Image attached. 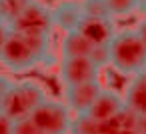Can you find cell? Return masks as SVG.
Returning <instances> with one entry per match:
<instances>
[{
  "instance_id": "12",
  "label": "cell",
  "mask_w": 146,
  "mask_h": 134,
  "mask_svg": "<svg viewBox=\"0 0 146 134\" xmlns=\"http://www.w3.org/2000/svg\"><path fill=\"white\" fill-rule=\"evenodd\" d=\"M92 44L78 32H64L60 36V44H58V52L60 58H90L92 54Z\"/></svg>"
},
{
  "instance_id": "8",
  "label": "cell",
  "mask_w": 146,
  "mask_h": 134,
  "mask_svg": "<svg viewBox=\"0 0 146 134\" xmlns=\"http://www.w3.org/2000/svg\"><path fill=\"white\" fill-rule=\"evenodd\" d=\"M120 28L116 26L114 18H88L84 16L78 32L92 44V46H108Z\"/></svg>"
},
{
  "instance_id": "1",
  "label": "cell",
  "mask_w": 146,
  "mask_h": 134,
  "mask_svg": "<svg viewBox=\"0 0 146 134\" xmlns=\"http://www.w3.org/2000/svg\"><path fill=\"white\" fill-rule=\"evenodd\" d=\"M54 62V48L52 38L28 36L14 32L10 34L0 64L10 72H28L38 66H50Z\"/></svg>"
},
{
  "instance_id": "22",
  "label": "cell",
  "mask_w": 146,
  "mask_h": 134,
  "mask_svg": "<svg viewBox=\"0 0 146 134\" xmlns=\"http://www.w3.org/2000/svg\"><path fill=\"white\" fill-rule=\"evenodd\" d=\"M136 134H146V114L138 116V120H136Z\"/></svg>"
},
{
  "instance_id": "7",
  "label": "cell",
  "mask_w": 146,
  "mask_h": 134,
  "mask_svg": "<svg viewBox=\"0 0 146 134\" xmlns=\"http://www.w3.org/2000/svg\"><path fill=\"white\" fill-rule=\"evenodd\" d=\"M102 82H88V84H80V86H70V88H62V102L68 106V110L78 116V114H88L90 108L94 106L96 98L102 92Z\"/></svg>"
},
{
  "instance_id": "16",
  "label": "cell",
  "mask_w": 146,
  "mask_h": 134,
  "mask_svg": "<svg viewBox=\"0 0 146 134\" xmlns=\"http://www.w3.org/2000/svg\"><path fill=\"white\" fill-rule=\"evenodd\" d=\"M80 6L88 18H112L104 0H80Z\"/></svg>"
},
{
  "instance_id": "11",
  "label": "cell",
  "mask_w": 146,
  "mask_h": 134,
  "mask_svg": "<svg viewBox=\"0 0 146 134\" xmlns=\"http://www.w3.org/2000/svg\"><path fill=\"white\" fill-rule=\"evenodd\" d=\"M126 108H130L132 112H136L138 116L146 114V72L132 76L122 92Z\"/></svg>"
},
{
  "instance_id": "21",
  "label": "cell",
  "mask_w": 146,
  "mask_h": 134,
  "mask_svg": "<svg viewBox=\"0 0 146 134\" xmlns=\"http://www.w3.org/2000/svg\"><path fill=\"white\" fill-rule=\"evenodd\" d=\"M136 32H138L140 40H142L144 46H146V16H142V18L138 20V24H136Z\"/></svg>"
},
{
  "instance_id": "13",
  "label": "cell",
  "mask_w": 146,
  "mask_h": 134,
  "mask_svg": "<svg viewBox=\"0 0 146 134\" xmlns=\"http://www.w3.org/2000/svg\"><path fill=\"white\" fill-rule=\"evenodd\" d=\"M110 16L116 18H128L132 14L140 12V0H104Z\"/></svg>"
},
{
  "instance_id": "9",
  "label": "cell",
  "mask_w": 146,
  "mask_h": 134,
  "mask_svg": "<svg viewBox=\"0 0 146 134\" xmlns=\"http://www.w3.org/2000/svg\"><path fill=\"white\" fill-rule=\"evenodd\" d=\"M122 110H126L124 96L114 88H102V92L96 98L94 106L90 108L88 116L92 120H96L98 124H106V122L114 120Z\"/></svg>"
},
{
  "instance_id": "20",
  "label": "cell",
  "mask_w": 146,
  "mask_h": 134,
  "mask_svg": "<svg viewBox=\"0 0 146 134\" xmlns=\"http://www.w3.org/2000/svg\"><path fill=\"white\" fill-rule=\"evenodd\" d=\"M12 82H14V80H10L8 76L0 74V106H2V100H4V96H6V92L10 90Z\"/></svg>"
},
{
  "instance_id": "23",
  "label": "cell",
  "mask_w": 146,
  "mask_h": 134,
  "mask_svg": "<svg viewBox=\"0 0 146 134\" xmlns=\"http://www.w3.org/2000/svg\"><path fill=\"white\" fill-rule=\"evenodd\" d=\"M0 20H4V18H2V10H0ZM4 22H6V20H4Z\"/></svg>"
},
{
  "instance_id": "4",
  "label": "cell",
  "mask_w": 146,
  "mask_h": 134,
  "mask_svg": "<svg viewBox=\"0 0 146 134\" xmlns=\"http://www.w3.org/2000/svg\"><path fill=\"white\" fill-rule=\"evenodd\" d=\"M10 26L14 32H20V34L52 38V30H54L52 6L46 4L44 0H34Z\"/></svg>"
},
{
  "instance_id": "3",
  "label": "cell",
  "mask_w": 146,
  "mask_h": 134,
  "mask_svg": "<svg viewBox=\"0 0 146 134\" xmlns=\"http://www.w3.org/2000/svg\"><path fill=\"white\" fill-rule=\"evenodd\" d=\"M48 100V90L40 80L26 78V80H14L10 90L6 92L0 112H4L10 120L22 122L30 120L32 114Z\"/></svg>"
},
{
  "instance_id": "15",
  "label": "cell",
  "mask_w": 146,
  "mask_h": 134,
  "mask_svg": "<svg viewBox=\"0 0 146 134\" xmlns=\"http://www.w3.org/2000/svg\"><path fill=\"white\" fill-rule=\"evenodd\" d=\"M70 134H100V124L92 120L88 114H78L72 120Z\"/></svg>"
},
{
  "instance_id": "14",
  "label": "cell",
  "mask_w": 146,
  "mask_h": 134,
  "mask_svg": "<svg viewBox=\"0 0 146 134\" xmlns=\"http://www.w3.org/2000/svg\"><path fill=\"white\" fill-rule=\"evenodd\" d=\"M34 0H0V10H2V18L12 24Z\"/></svg>"
},
{
  "instance_id": "19",
  "label": "cell",
  "mask_w": 146,
  "mask_h": 134,
  "mask_svg": "<svg viewBox=\"0 0 146 134\" xmlns=\"http://www.w3.org/2000/svg\"><path fill=\"white\" fill-rule=\"evenodd\" d=\"M0 134H16V122L0 112Z\"/></svg>"
},
{
  "instance_id": "18",
  "label": "cell",
  "mask_w": 146,
  "mask_h": 134,
  "mask_svg": "<svg viewBox=\"0 0 146 134\" xmlns=\"http://www.w3.org/2000/svg\"><path fill=\"white\" fill-rule=\"evenodd\" d=\"M10 34H12V26L4 20H0V58H2V52H4V46H6Z\"/></svg>"
},
{
  "instance_id": "10",
  "label": "cell",
  "mask_w": 146,
  "mask_h": 134,
  "mask_svg": "<svg viewBox=\"0 0 146 134\" xmlns=\"http://www.w3.org/2000/svg\"><path fill=\"white\" fill-rule=\"evenodd\" d=\"M52 6V18H54V28H58L62 34L64 32H74L78 30L84 12L80 6V0H56Z\"/></svg>"
},
{
  "instance_id": "5",
  "label": "cell",
  "mask_w": 146,
  "mask_h": 134,
  "mask_svg": "<svg viewBox=\"0 0 146 134\" xmlns=\"http://www.w3.org/2000/svg\"><path fill=\"white\" fill-rule=\"evenodd\" d=\"M30 120L42 134H70L74 114L68 110V106L62 100L48 98L32 114Z\"/></svg>"
},
{
  "instance_id": "17",
  "label": "cell",
  "mask_w": 146,
  "mask_h": 134,
  "mask_svg": "<svg viewBox=\"0 0 146 134\" xmlns=\"http://www.w3.org/2000/svg\"><path fill=\"white\" fill-rule=\"evenodd\" d=\"M90 58H92V62H94L98 68L110 66V52H108V46H94Z\"/></svg>"
},
{
  "instance_id": "2",
  "label": "cell",
  "mask_w": 146,
  "mask_h": 134,
  "mask_svg": "<svg viewBox=\"0 0 146 134\" xmlns=\"http://www.w3.org/2000/svg\"><path fill=\"white\" fill-rule=\"evenodd\" d=\"M110 68L122 76H138L146 72V46L136 28H120L108 44Z\"/></svg>"
},
{
  "instance_id": "6",
  "label": "cell",
  "mask_w": 146,
  "mask_h": 134,
  "mask_svg": "<svg viewBox=\"0 0 146 134\" xmlns=\"http://www.w3.org/2000/svg\"><path fill=\"white\" fill-rule=\"evenodd\" d=\"M102 68H98L92 58H60L58 62V80L62 88L80 86L100 80Z\"/></svg>"
}]
</instances>
